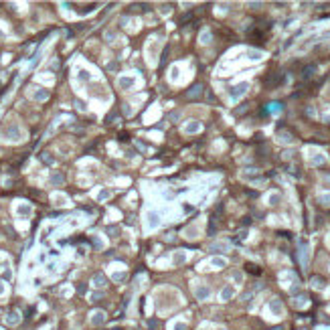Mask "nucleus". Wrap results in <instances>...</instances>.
<instances>
[{
    "label": "nucleus",
    "mask_w": 330,
    "mask_h": 330,
    "mask_svg": "<svg viewBox=\"0 0 330 330\" xmlns=\"http://www.w3.org/2000/svg\"><path fill=\"white\" fill-rule=\"evenodd\" d=\"M270 308H271L273 312H277V314H280V312H282V304L277 302V300H273V302L270 304Z\"/></svg>",
    "instance_id": "nucleus-1"
},
{
    "label": "nucleus",
    "mask_w": 330,
    "mask_h": 330,
    "mask_svg": "<svg viewBox=\"0 0 330 330\" xmlns=\"http://www.w3.org/2000/svg\"><path fill=\"white\" fill-rule=\"evenodd\" d=\"M312 286H314V288H324V280L322 277H314V280H312Z\"/></svg>",
    "instance_id": "nucleus-2"
},
{
    "label": "nucleus",
    "mask_w": 330,
    "mask_h": 330,
    "mask_svg": "<svg viewBox=\"0 0 330 330\" xmlns=\"http://www.w3.org/2000/svg\"><path fill=\"white\" fill-rule=\"evenodd\" d=\"M231 294H233V290H231V288H225L223 294H221V298H223V300H227V298H231Z\"/></svg>",
    "instance_id": "nucleus-3"
},
{
    "label": "nucleus",
    "mask_w": 330,
    "mask_h": 330,
    "mask_svg": "<svg viewBox=\"0 0 330 330\" xmlns=\"http://www.w3.org/2000/svg\"><path fill=\"white\" fill-rule=\"evenodd\" d=\"M270 330H283V326H276V328H270Z\"/></svg>",
    "instance_id": "nucleus-4"
}]
</instances>
